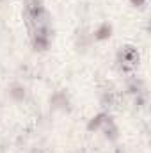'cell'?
<instances>
[{"instance_id":"cell-2","label":"cell","mask_w":151,"mask_h":153,"mask_svg":"<svg viewBox=\"0 0 151 153\" xmlns=\"http://www.w3.org/2000/svg\"><path fill=\"white\" fill-rule=\"evenodd\" d=\"M137 62H139V53H137V50H135L133 46H124V48L121 50V53H119V64H121V68L128 71V70L135 68Z\"/></svg>"},{"instance_id":"cell-1","label":"cell","mask_w":151,"mask_h":153,"mask_svg":"<svg viewBox=\"0 0 151 153\" xmlns=\"http://www.w3.org/2000/svg\"><path fill=\"white\" fill-rule=\"evenodd\" d=\"M25 23L29 27L30 39L36 50H44L50 41V22L41 0H25L23 5Z\"/></svg>"},{"instance_id":"cell-3","label":"cell","mask_w":151,"mask_h":153,"mask_svg":"<svg viewBox=\"0 0 151 153\" xmlns=\"http://www.w3.org/2000/svg\"><path fill=\"white\" fill-rule=\"evenodd\" d=\"M109 34H110V29H107V27H105V29H101V30H100V36H98V38H100V39H101V38H107Z\"/></svg>"},{"instance_id":"cell-4","label":"cell","mask_w":151,"mask_h":153,"mask_svg":"<svg viewBox=\"0 0 151 153\" xmlns=\"http://www.w3.org/2000/svg\"><path fill=\"white\" fill-rule=\"evenodd\" d=\"M132 2H133V4H139V5H141V4H142L144 0H132Z\"/></svg>"}]
</instances>
